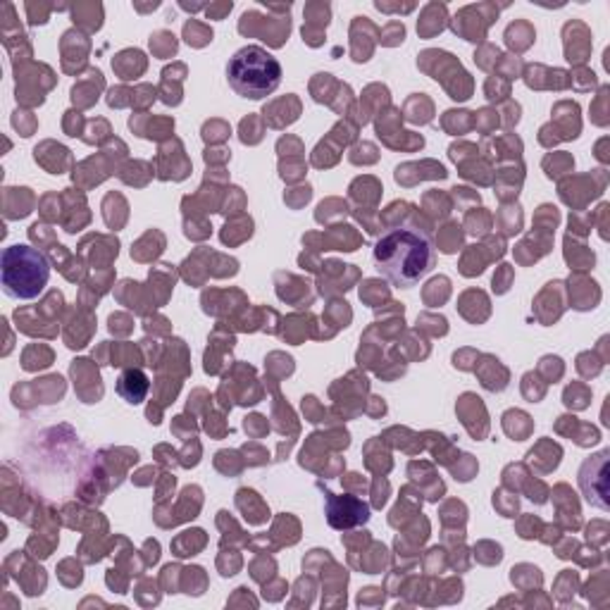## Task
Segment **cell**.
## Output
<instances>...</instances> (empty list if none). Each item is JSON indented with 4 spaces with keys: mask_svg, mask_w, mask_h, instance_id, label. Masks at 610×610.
Segmentation results:
<instances>
[{
    "mask_svg": "<svg viewBox=\"0 0 610 610\" xmlns=\"http://www.w3.org/2000/svg\"><path fill=\"white\" fill-rule=\"evenodd\" d=\"M436 260L435 238L420 224H393L374 246V265L393 286H415Z\"/></svg>",
    "mask_w": 610,
    "mask_h": 610,
    "instance_id": "cell-1",
    "label": "cell"
},
{
    "mask_svg": "<svg viewBox=\"0 0 610 610\" xmlns=\"http://www.w3.org/2000/svg\"><path fill=\"white\" fill-rule=\"evenodd\" d=\"M3 292L10 299L31 301L46 289L50 277V263L41 251L27 244H14L3 251Z\"/></svg>",
    "mask_w": 610,
    "mask_h": 610,
    "instance_id": "cell-2",
    "label": "cell"
},
{
    "mask_svg": "<svg viewBox=\"0 0 610 610\" xmlns=\"http://www.w3.org/2000/svg\"><path fill=\"white\" fill-rule=\"evenodd\" d=\"M229 86L244 98L260 101L270 95L282 82V65L265 48L246 46L229 60L227 67Z\"/></svg>",
    "mask_w": 610,
    "mask_h": 610,
    "instance_id": "cell-3",
    "label": "cell"
},
{
    "mask_svg": "<svg viewBox=\"0 0 610 610\" xmlns=\"http://www.w3.org/2000/svg\"><path fill=\"white\" fill-rule=\"evenodd\" d=\"M608 451L594 455L579 470V484H582L587 501L604 510L608 508V501H606V496H608Z\"/></svg>",
    "mask_w": 610,
    "mask_h": 610,
    "instance_id": "cell-4",
    "label": "cell"
},
{
    "mask_svg": "<svg viewBox=\"0 0 610 610\" xmlns=\"http://www.w3.org/2000/svg\"><path fill=\"white\" fill-rule=\"evenodd\" d=\"M327 496V520L329 525L336 529H346V527H355L360 523H367V517H370V510H367L365 503L355 501L353 496H334L332 491H325Z\"/></svg>",
    "mask_w": 610,
    "mask_h": 610,
    "instance_id": "cell-5",
    "label": "cell"
},
{
    "mask_svg": "<svg viewBox=\"0 0 610 610\" xmlns=\"http://www.w3.org/2000/svg\"><path fill=\"white\" fill-rule=\"evenodd\" d=\"M148 377L141 372V370H127L122 372V377L117 380V393L122 396L127 403H141L146 396H148Z\"/></svg>",
    "mask_w": 610,
    "mask_h": 610,
    "instance_id": "cell-6",
    "label": "cell"
},
{
    "mask_svg": "<svg viewBox=\"0 0 610 610\" xmlns=\"http://www.w3.org/2000/svg\"><path fill=\"white\" fill-rule=\"evenodd\" d=\"M184 36H186V41H189L191 46H203V43H208L212 39V31H208V29H205L203 24H198V22H189L186 29H184Z\"/></svg>",
    "mask_w": 610,
    "mask_h": 610,
    "instance_id": "cell-7",
    "label": "cell"
},
{
    "mask_svg": "<svg viewBox=\"0 0 610 610\" xmlns=\"http://www.w3.org/2000/svg\"><path fill=\"white\" fill-rule=\"evenodd\" d=\"M150 48H153V50L160 55V58H165V55H172L176 50L175 36L167 34V31H160V34H156L153 39H150Z\"/></svg>",
    "mask_w": 610,
    "mask_h": 610,
    "instance_id": "cell-8",
    "label": "cell"
},
{
    "mask_svg": "<svg viewBox=\"0 0 610 610\" xmlns=\"http://www.w3.org/2000/svg\"><path fill=\"white\" fill-rule=\"evenodd\" d=\"M425 36H432L436 34V31H441L444 29V22H436V17H432V5L427 7V13H425V20L420 22V27H417Z\"/></svg>",
    "mask_w": 610,
    "mask_h": 610,
    "instance_id": "cell-9",
    "label": "cell"
},
{
    "mask_svg": "<svg viewBox=\"0 0 610 610\" xmlns=\"http://www.w3.org/2000/svg\"><path fill=\"white\" fill-rule=\"evenodd\" d=\"M501 272H503V274H496V277H494V289L498 293L508 292V279H510V267H508V265H501Z\"/></svg>",
    "mask_w": 610,
    "mask_h": 610,
    "instance_id": "cell-10",
    "label": "cell"
}]
</instances>
